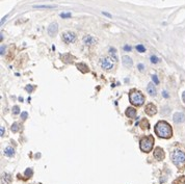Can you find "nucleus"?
Masks as SVG:
<instances>
[{
	"mask_svg": "<svg viewBox=\"0 0 185 184\" xmlns=\"http://www.w3.org/2000/svg\"><path fill=\"white\" fill-rule=\"evenodd\" d=\"M129 99H130V102L132 103L133 105L135 106H141L145 102V97L144 95L138 92V91H132L129 94Z\"/></svg>",
	"mask_w": 185,
	"mask_h": 184,
	"instance_id": "nucleus-4",
	"label": "nucleus"
},
{
	"mask_svg": "<svg viewBox=\"0 0 185 184\" xmlns=\"http://www.w3.org/2000/svg\"><path fill=\"white\" fill-rule=\"evenodd\" d=\"M25 176H26V177H31V176H32V170L31 169H27V170H26L25 171Z\"/></svg>",
	"mask_w": 185,
	"mask_h": 184,
	"instance_id": "nucleus-24",
	"label": "nucleus"
},
{
	"mask_svg": "<svg viewBox=\"0 0 185 184\" xmlns=\"http://www.w3.org/2000/svg\"><path fill=\"white\" fill-rule=\"evenodd\" d=\"M173 120H174V122L177 123V124H180V123H183L184 120H185V116L182 112H176L174 116H173Z\"/></svg>",
	"mask_w": 185,
	"mask_h": 184,
	"instance_id": "nucleus-11",
	"label": "nucleus"
},
{
	"mask_svg": "<svg viewBox=\"0 0 185 184\" xmlns=\"http://www.w3.org/2000/svg\"><path fill=\"white\" fill-rule=\"evenodd\" d=\"M25 88H26V91L29 92V93H31V92L33 91V87H31V85H27V87H26Z\"/></svg>",
	"mask_w": 185,
	"mask_h": 184,
	"instance_id": "nucleus-30",
	"label": "nucleus"
},
{
	"mask_svg": "<svg viewBox=\"0 0 185 184\" xmlns=\"http://www.w3.org/2000/svg\"><path fill=\"white\" fill-rule=\"evenodd\" d=\"M63 41L67 44H72L76 41V34L73 32H65L63 33Z\"/></svg>",
	"mask_w": 185,
	"mask_h": 184,
	"instance_id": "nucleus-6",
	"label": "nucleus"
},
{
	"mask_svg": "<svg viewBox=\"0 0 185 184\" xmlns=\"http://www.w3.org/2000/svg\"><path fill=\"white\" fill-rule=\"evenodd\" d=\"M60 17L64 18V19L71 18V13H61V14H60Z\"/></svg>",
	"mask_w": 185,
	"mask_h": 184,
	"instance_id": "nucleus-25",
	"label": "nucleus"
},
{
	"mask_svg": "<svg viewBox=\"0 0 185 184\" xmlns=\"http://www.w3.org/2000/svg\"><path fill=\"white\" fill-rule=\"evenodd\" d=\"M163 97H164V98H168V94H167V92H163Z\"/></svg>",
	"mask_w": 185,
	"mask_h": 184,
	"instance_id": "nucleus-36",
	"label": "nucleus"
},
{
	"mask_svg": "<svg viewBox=\"0 0 185 184\" xmlns=\"http://www.w3.org/2000/svg\"><path fill=\"white\" fill-rule=\"evenodd\" d=\"M172 161L175 165L178 167V170H184L185 167V152L182 150H179V149H176L172 152L171 155Z\"/></svg>",
	"mask_w": 185,
	"mask_h": 184,
	"instance_id": "nucleus-2",
	"label": "nucleus"
},
{
	"mask_svg": "<svg viewBox=\"0 0 185 184\" xmlns=\"http://www.w3.org/2000/svg\"><path fill=\"white\" fill-rule=\"evenodd\" d=\"M122 64L124 67H126V68H131V67L133 66V61L129 56L125 55L122 57Z\"/></svg>",
	"mask_w": 185,
	"mask_h": 184,
	"instance_id": "nucleus-12",
	"label": "nucleus"
},
{
	"mask_svg": "<svg viewBox=\"0 0 185 184\" xmlns=\"http://www.w3.org/2000/svg\"><path fill=\"white\" fill-rule=\"evenodd\" d=\"M11 177L9 174H2L1 176V184H9Z\"/></svg>",
	"mask_w": 185,
	"mask_h": 184,
	"instance_id": "nucleus-14",
	"label": "nucleus"
},
{
	"mask_svg": "<svg viewBox=\"0 0 185 184\" xmlns=\"http://www.w3.org/2000/svg\"><path fill=\"white\" fill-rule=\"evenodd\" d=\"M137 68H138V70H139V71H144V68H145V67H144V65L139 64V65L137 66Z\"/></svg>",
	"mask_w": 185,
	"mask_h": 184,
	"instance_id": "nucleus-32",
	"label": "nucleus"
},
{
	"mask_svg": "<svg viewBox=\"0 0 185 184\" xmlns=\"http://www.w3.org/2000/svg\"><path fill=\"white\" fill-rule=\"evenodd\" d=\"M136 50L138 52H140V53H142V52H145L146 51V48L142 45H137L136 46Z\"/></svg>",
	"mask_w": 185,
	"mask_h": 184,
	"instance_id": "nucleus-22",
	"label": "nucleus"
},
{
	"mask_svg": "<svg viewBox=\"0 0 185 184\" xmlns=\"http://www.w3.org/2000/svg\"><path fill=\"white\" fill-rule=\"evenodd\" d=\"M19 112H20V108H19V106H14V108H13V113L14 115H18Z\"/></svg>",
	"mask_w": 185,
	"mask_h": 184,
	"instance_id": "nucleus-27",
	"label": "nucleus"
},
{
	"mask_svg": "<svg viewBox=\"0 0 185 184\" xmlns=\"http://www.w3.org/2000/svg\"><path fill=\"white\" fill-rule=\"evenodd\" d=\"M150 60H151L152 64H157V62L159 61V60H158V58H157V56H155V55H152L151 57H150Z\"/></svg>",
	"mask_w": 185,
	"mask_h": 184,
	"instance_id": "nucleus-26",
	"label": "nucleus"
},
{
	"mask_svg": "<svg viewBox=\"0 0 185 184\" xmlns=\"http://www.w3.org/2000/svg\"><path fill=\"white\" fill-rule=\"evenodd\" d=\"M102 14H103L104 16H106L107 18H111V15H110V14H108V13H106V11H103Z\"/></svg>",
	"mask_w": 185,
	"mask_h": 184,
	"instance_id": "nucleus-34",
	"label": "nucleus"
},
{
	"mask_svg": "<svg viewBox=\"0 0 185 184\" xmlns=\"http://www.w3.org/2000/svg\"><path fill=\"white\" fill-rule=\"evenodd\" d=\"M124 50H125V51H127V52H128V51H131V47L128 46V45H126V46L124 47Z\"/></svg>",
	"mask_w": 185,
	"mask_h": 184,
	"instance_id": "nucleus-31",
	"label": "nucleus"
},
{
	"mask_svg": "<svg viewBox=\"0 0 185 184\" xmlns=\"http://www.w3.org/2000/svg\"><path fill=\"white\" fill-rule=\"evenodd\" d=\"M6 18H7V17H6V16H5V17H3V18H2V20H1V25H2V24H3V23H4V22H5V20H6Z\"/></svg>",
	"mask_w": 185,
	"mask_h": 184,
	"instance_id": "nucleus-35",
	"label": "nucleus"
},
{
	"mask_svg": "<svg viewBox=\"0 0 185 184\" xmlns=\"http://www.w3.org/2000/svg\"><path fill=\"white\" fill-rule=\"evenodd\" d=\"M0 133H1V136H3L4 135V128H3V126H1V128H0Z\"/></svg>",
	"mask_w": 185,
	"mask_h": 184,
	"instance_id": "nucleus-33",
	"label": "nucleus"
},
{
	"mask_svg": "<svg viewBox=\"0 0 185 184\" xmlns=\"http://www.w3.org/2000/svg\"><path fill=\"white\" fill-rule=\"evenodd\" d=\"M140 126H141V129H144V130H146V129H148L150 128V125H149V122L146 119H144V120H141V122H140Z\"/></svg>",
	"mask_w": 185,
	"mask_h": 184,
	"instance_id": "nucleus-21",
	"label": "nucleus"
},
{
	"mask_svg": "<svg viewBox=\"0 0 185 184\" xmlns=\"http://www.w3.org/2000/svg\"><path fill=\"white\" fill-rule=\"evenodd\" d=\"M28 116V113L26 112V111H23L22 113H21V118H22V120H26V118Z\"/></svg>",
	"mask_w": 185,
	"mask_h": 184,
	"instance_id": "nucleus-29",
	"label": "nucleus"
},
{
	"mask_svg": "<svg viewBox=\"0 0 185 184\" xmlns=\"http://www.w3.org/2000/svg\"><path fill=\"white\" fill-rule=\"evenodd\" d=\"M4 155L7 156V157H13L15 155V150L13 147H6L4 149Z\"/></svg>",
	"mask_w": 185,
	"mask_h": 184,
	"instance_id": "nucleus-15",
	"label": "nucleus"
},
{
	"mask_svg": "<svg viewBox=\"0 0 185 184\" xmlns=\"http://www.w3.org/2000/svg\"><path fill=\"white\" fill-rule=\"evenodd\" d=\"M154 157H155L157 160H163L165 157V154H164V151L161 149L160 147H157L154 149Z\"/></svg>",
	"mask_w": 185,
	"mask_h": 184,
	"instance_id": "nucleus-7",
	"label": "nucleus"
},
{
	"mask_svg": "<svg viewBox=\"0 0 185 184\" xmlns=\"http://www.w3.org/2000/svg\"><path fill=\"white\" fill-rule=\"evenodd\" d=\"M145 111H146V113H147V115H149V116H154V115H155V113L157 112V107H156L153 103H149L148 105H146Z\"/></svg>",
	"mask_w": 185,
	"mask_h": 184,
	"instance_id": "nucleus-9",
	"label": "nucleus"
},
{
	"mask_svg": "<svg viewBox=\"0 0 185 184\" xmlns=\"http://www.w3.org/2000/svg\"><path fill=\"white\" fill-rule=\"evenodd\" d=\"M155 133L160 138L167 139L173 136V129L171 127V125L166 123L165 121H160L155 126Z\"/></svg>",
	"mask_w": 185,
	"mask_h": 184,
	"instance_id": "nucleus-1",
	"label": "nucleus"
},
{
	"mask_svg": "<svg viewBox=\"0 0 185 184\" xmlns=\"http://www.w3.org/2000/svg\"><path fill=\"white\" fill-rule=\"evenodd\" d=\"M109 55H110V57L112 58V59H113L114 61H117V60H118L117 50H115L114 48H110V49H109Z\"/></svg>",
	"mask_w": 185,
	"mask_h": 184,
	"instance_id": "nucleus-18",
	"label": "nucleus"
},
{
	"mask_svg": "<svg viewBox=\"0 0 185 184\" xmlns=\"http://www.w3.org/2000/svg\"><path fill=\"white\" fill-rule=\"evenodd\" d=\"M147 91L149 93V95H151V96H155L156 95V88H155V87H154L153 83H149L148 84Z\"/></svg>",
	"mask_w": 185,
	"mask_h": 184,
	"instance_id": "nucleus-17",
	"label": "nucleus"
},
{
	"mask_svg": "<svg viewBox=\"0 0 185 184\" xmlns=\"http://www.w3.org/2000/svg\"><path fill=\"white\" fill-rule=\"evenodd\" d=\"M154 147V136L153 135H148L145 136L140 139V144H139V148L142 152L145 153H149L153 150Z\"/></svg>",
	"mask_w": 185,
	"mask_h": 184,
	"instance_id": "nucleus-3",
	"label": "nucleus"
},
{
	"mask_svg": "<svg viewBox=\"0 0 185 184\" xmlns=\"http://www.w3.org/2000/svg\"><path fill=\"white\" fill-rule=\"evenodd\" d=\"M100 66L101 68L106 70V71H110L111 69H113V62L110 58H107V57H102L100 58Z\"/></svg>",
	"mask_w": 185,
	"mask_h": 184,
	"instance_id": "nucleus-5",
	"label": "nucleus"
},
{
	"mask_svg": "<svg viewBox=\"0 0 185 184\" xmlns=\"http://www.w3.org/2000/svg\"><path fill=\"white\" fill-rule=\"evenodd\" d=\"M57 31H58V24H57L56 22L51 23V24L48 26V34H49L50 37L56 36Z\"/></svg>",
	"mask_w": 185,
	"mask_h": 184,
	"instance_id": "nucleus-8",
	"label": "nucleus"
},
{
	"mask_svg": "<svg viewBox=\"0 0 185 184\" xmlns=\"http://www.w3.org/2000/svg\"><path fill=\"white\" fill-rule=\"evenodd\" d=\"M83 43H84V45H86V46H92L97 43V39L92 36H85L83 38Z\"/></svg>",
	"mask_w": 185,
	"mask_h": 184,
	"instance_id": "nucleus-10",
	"label": "nucleus"
},
{
	"mask_svg": "<svg viewBox=\"0 0 185 184\" xmlns=\"http://www.w3.org/2000/svg\"><path fill=\"white\" fill-rule=\"evenodd\" d=\"M19 130V125L17 123H14L13 125H11V131L13 132H18Z\"/></svg>",
	"mask_w": 185,
	"mask_h": 184,
	"instance_id": "nucleus-23",
	"label": "nucleus"
},
{
	"mask_svg": "<svg viewBox=\"0 0 185 184\" xmlns=\"http://www.w3.org/2000/svg\"><path fill=\"white\" fill-rule=\"evenodd\" d=\"M76 67H77V69H78L79 71L81 72V73H83V74L88 72V68H87V66L85 64H82V62H81V64H77Z\"/></svg>",
	"mask_w": 185,
	"mask_h": 184,
	"instance_id": "nucleus-16",
	"label": "nucleus"
},
{
	"mask_svg": "<svg viewBox=\"0 0 185 184\" xmlns=\"http://www.w3.org/2000/svg\"><path fill=\"white\" fill-rule=\"evenodd\" d=\"M126 116H128V118L130 119H135L136 116V109L133 108V107H128L126 109Z\"/></svg>",
	"mask_w": 185,
	"mask_h": 184,
	"instance_id": "nucleus-13",
	"label": "nucleus"
},
{
	"mask_svg": "<svg viewBox=\"0 0 185 184\" xmlns=\"http://www.w3.org/2000/svg\"><path fill=\"white\" fill-rule=\"evenodd\" d=\"M56 7V5H54V4H44V5H33V9H55Z\"/></svg>",
	"mask_w": 185,
	"mask_h": 184,
	"instance_id": "nucleus-20",
	"label": "nucleus"
},
{
	"mask_svg": "<svg viewBox=\"0 0 185 184\" xmlns=\"http://www.w3.org/2000/svg\"><path fill=\"white\" fill-rule=\"evenodd\" d=\"M3 50H4V48H3V46H1V54H3Z\"/></svg>",
	"mask_w": 185,
	"mask_h": 184,
	"instance_id": "nucleus-38",
	"label": "nucleus"
},
{
	"mask_svg": "<svg viewBox=\"0 0 185 184\" xmlns=\"http://www.w3.org/2000/svg\"><path fill=\"white\" fill-rule=\"evenodd\" d=\"M173 184H185V176H180L173 181Z\"/></svg>",
	"mask_w": 185,
	"mask_h": 184,
	"instance_id": "nucleus-19",
	"label": "nucleus"
},
{
	"mask_svg": "<svg viewBox=\"0 0 185 184\" xmlns=\"http://www.w3.org/2000/svg\"><path fill=\"white\" fill-rule=\"evenodd\" d=\"M182 100H183V102L185 103V92L182 94Z\"/></svg>",
	"mask_w": 185,
	"mask_h": 184,
	"instance_id": "nucleus-37",
	"label": "nucleus"
},
{
	"mask_svg": "<svg viewBox=\"0 0 185 184\" xmlns=\"http://www.w3.org/2000/svg\"><path fill=\"white\" fill-rule=\"evenodd\" d=\"M152 80L154 81V83H155V84H159V80H158V78H157L156 75H153L152 76Z\"/></svg>",
	"mask_w": 185,
	"mask_h": 184,
	"instance_id": "nucleus-28",
	"label": "nucleus"
}]
</instances>
